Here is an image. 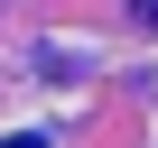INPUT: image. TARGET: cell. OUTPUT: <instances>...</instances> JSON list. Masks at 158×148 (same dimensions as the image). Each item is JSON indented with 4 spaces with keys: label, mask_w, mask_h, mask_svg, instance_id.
I'll return each instance as SVG.
<instances>
[{
    "label": "cell",
    "mask_w": 158,
    "mask_h": 148,
    "mask_svg": "<svg viewBox=\"0 0 158 148\" xmlns=\"http://www.w3.org/2000/svg\"><path fill=\"white\" fill-rule=\"evenodd\" d=\"M130 10H139V19H158V0H130Z\"/></svg>",
    "instance_id": "obj_1"
},
{
    "label": "cell",
    "mask_w": 158,
    "mask_h": 148,
    "mask_svg": "<svg viewBox=\"0 0 158 148\" xmlns=\"http://www.w3.org/2000/svg\"><path fill=\"white\" fill-rule=\"evenodd\" d=\"M0 148H37V139H0Z\"/></svg>",
    "instance_id": "obj_2"
}]
</instances>
